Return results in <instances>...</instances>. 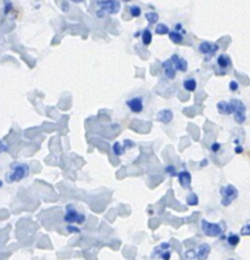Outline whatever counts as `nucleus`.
<instances>
[{"label":"nucleus","instance_id":"b1692460","mask_svg":"<svg viewBox=\"0 0 250 260\" xmlns=\"http://www.w3.org/2000/svg\"><path fill=\"white\" fill-rule=\"evenodd\" d=\"M130 14L134 18L140 17V15H141V8L137 7V5H134V7L130 8Z\"/></svg>","mask_w":250,"mask_h":260},{"label":"nucleus","instance_id":"412c9836","mask_svg":"<svg viewBox=\"0 0 250 260\" xmlns=\"http://www.w3.org/2000/svg\"><path fill=\"white\" fill-rule=\"evenodd\" d=\"M239 243H240V238H239L238 235H235V234H231V235H229V238H228L229 245L233 246V248H235Z\"/></svg>","mask_w":250,"mask_h":260},{"label":"nucleus","instance_id":"f704fd0d","mask_svg":"<svg viewBox=\"0 0 250 260\" xmlns=\"http://www.w3.org/2000/svg\"><path fill=\"white\" fill-rule=\"evenodd\" d=\"M122 2H126V3H129V2H131V0H122Z\"/></svg>","mask_w":250,"mask_h":260},{"label":"nucleus","instance_id":"20e7f679","mask_svg":"<svg viewBox=\"0 0 250 260\" xmlns=\"http://www.w3.org/2000/svg\"><path fill=\"white\" fill-rule=\"evenodd\" d=\"M85 220H86L85 215L78 212V211H76L71 205H69L68 207H66V212L65 215H64V221H65V222L78 223V225H81V223L85 222Z\"/></svg>","mask_w":250,"mask_h":260},{"label":"nucleus","instance_id":"2eb2a0df","mask_svg":"<svg viewBox=\"0 0 250 260\" xmlns=\"http://www.w3.org/2000/svg\"><path fill=\"white\" fill-rule=\"evenodd\" d=\"M217 66L221 70H226L231 66V60L228 55H220L217 57Z\"/></svg>","mask_w":250,"mask_h":260},{"label":"nucleus","instance_id":"4be33fe9","mask_svg":"<svg viewBox=\"0 0 250 260\" xmlns=\"http://www.w3.org/2000/svg\"><path fill=\"white\" fill-rule=\"evenodd\" d=\"M145 18H146V20L150 24H155L158 22V19H159V15L157 13H146Z\"/></svg>","mask_w":250,"mask_h":260},{"label":"nucleus","instance_id":"6e6552de","mask_svg":"<svg viewBox=\"0 0 250 260\" xmlns=\"http://www.w3.org/2000/svg\"><path fill=\"white\" fill-rule=\"evenodd\" d=\"M218 48H220V46H218L217 43L202 42L200 45V47H198V50H200V52L202 53V55L206 56V61H207V58H210L211 56H213L217 52Z\"/></svg>","mask_w":250,"mask_h":260},{"label":"nucleus","instance_id":"a211bd4d","mask_svg":"<svg viewBox=\"0 0 250 260\" xmlns=\"http://www.w3.org/2000/svg\"><path fill=\"white\" fill-rule=\"evenodd\" d=\"M141 40H142V43H144L145 46H149L150 43H151L152 35H151V32H150V29H147V28H146V29L142 30Z\"/></svg>","mask_w":250,"mask_h":260},{"label":"nucleus","instance_id":"f8f14e48","mask_svg":"<svg viewBox=\"0 0 250 260\" xmlns=\"http://www.w3.org/2000/svg\"><path fill=\"white\" fill-rule=\"evenodd\" d=\"M210 251L211 246L208 245V244H202V245H200V248H198L197 253H196V259L206 260L208 258V255H210Z\"/></svg>","mask_w":250,"mask_h":260},{"label":"nucleus","instance_id":"473e14b6","mask_svg":"<svg viewBox=\"0 0 250 260\" xmlns=\"http://www.w3.org/2000/svg\"><path fill=\"white\" fill-rule=\"evenodd\" d=\"M202 161H203V162H202V164H201V167H205L206 164H208V160L205 159V160H202Z\"/></svg>","mask_w":250,"mask_h":260},{"label":"nucleus","instance_id":"0eeeda50","mask_svg":"<svg viewBox=\"0 0 250 260\" xmlns=\"http://www.w3.org/2000/svg\"><path fill=\"white\" fill-rule=\"evenodd\" d=\"M126 104L132 113H141L145 108L144 99H142V96H139V95L127 99Z\"/></svg>","mask_w":250,"mask_h":260},{"label":"nucleus","instance_id":"39448f33","mask_svg":"<svg viewBox=\"0 0 250 260\" xmlns=\"http://www.w3.org/2000/svg\"><path fill=\"white\" fill-rule=\"evenodd\" d=\"M201 229H202L203 234L210 238H217L223 234V228L218 223H212L207 220L201 221Z\"/></svg>","mask_w":250,"mask_h":260},{"label":"nucleus","instance_id":"7c9ffc66","mask_svg":"<svg viewBox=\"0 0 250 260\" xmlns=\"http://www.w3.org/2000/svg\"><path fill=\"white\" fill-rule=\"evenodd\" d=\"M162 258H163V260H169L170 259V253H169V251H167V253L162 254Z\"/></svg>","mask_w":250,"mask_h":260},{"label":"nucleus","instance_id":"f257e3e1","mask_svg":"<svg viewBox=\"0 0 250 260\" xmlns=\"http://www.w3.org/2000/svg\"><path fill=\"white\" fill-rule=\"evenodd\" d=\"M28 174H29V167L27 164H23V162H18V164L12 165V170L8 173L7 179L9 183L20 182Z\"/></svg>","mask_w":250,"mask_h":260},{"label":"nucleus","instance_id":"dca6fc26","mask_svg":"<svg viewBox=\"0 0 250 260\" xmlns=\"http://www.w3.org/2000/svg\"><path fill=\"white\" fill-rule=\"evenodd\" d=\"M183 86H184L185 90L195 91L196 89H197V81H196L193 78L185 79V80L183 81Z\"/></svg>","mask_w":250,"mask_h":260},{"label":"nucleus","instance_id":"4468645a","mask_svg":"<svg viewBox=\"0 0 250 260\" xmlns=\"http://www.w3.org/2000/svg\"><path fill=\"white\" fill-rule=\"evenodd\" d=\"M217 111L223 116H229V114H233V107L228 102L221 101L217 103Z\"/></svg>","mask_w":250,"mask_h":260},{"label":"nucleus","instance_id":"a878e982","mask_svg":"<svg viewBox=\"0 0 250 260\" xmlns=\"http://www.w3.org/2000/svg\"><path fill=\"white\" fill-rule=\"evenodd\" d=\"M132 147H135V142H132L131 140H126V141L123 142L124 151H127L129 149H132Z\"/></svg>","mask_w":250,"mask_h":260},{"label":"nucleus","instance_id":"e433bc0d","mask_svg":"<svg viewBox=\"0 0 250 260\" xmlns=\"http://www.w3.org/2000/svg\"><path fill=\"white\" fill-rule=\"evenodd\" d=\"M230 260H233V259H230Z\"/></svg>","mask_w":250,"mask_h":260},{"label":"nucleus","instance_id":"9d476101","mask_svg":"<svg viewBox=\"0 0 250 260\" xmlns=\"http://www.w3.org/2000/svg\"><path fill=\"white\" fill-rule=\"evenodd\" d=\"M170 60H172V62H173V65H174L175 70H179V71H182V73H185V71H187V69H188L187 60L179 57L178 55H173L172 57H170Z\"/></svg>","mask_w":250,"mask_h":260},{"label":"nucleus","instance_id":"c9c22d12","mask_svg":"<svg viewBox=\"0 0 250 260\" xmlns=\"http://www.w3.org/2000/svg\"><path fill=\"white\" fill-rule=\"evenodd\" d=\"M2 185H3V182H2V180H0V187H2Z\"/></svg>","mask_w":250,"mask_h":260},{"label":"nucleus","instance_id":"c85d7f7f","mask_svg":"<svg viewBox=\"0 0 250 260\" xmlns=\"http://www.w3.org/2000/svg\"><path fill=\"white\" fill-rule=\"evenodd\" d=\"M221 149V145L218 144V142H213L212 145H211V151L212 152H218Z\"/></svg>","mask_w":250,"mask_h":260},{"label":"nucleus","instance_id":"bb28decb","mask_svg":"<svg viewBox=\"0 0 250 260\" xmlns=\"http://www.w3.org/2000/svg\"><path fill=\"white\" fill-rule=\"evenodd\" d=\"M240 234L243 236H250V225H245L241 228L240 230Z\"/></svg>","mask_w":250,"mask_h":260},{"label":"nucleus","instance_id":"2f4dec72","mask_svg":"<svg viewBox=\"0 0 250 260\" xmlns=\"http://www.w3.org/2000/svg\"><path fill=\"white\" fill-rule=\"evenodd\" d=\"M244 151V150H243V147H241V146H236L235 147V152H236V154H241V152H243Z\"/></svg>","mask_w":250,"mask_h":260},{"label":"nucleus","instance_id":"ddd939ff","mask_svg":"<svg viewBox=\"0 0 250 260\" xmlns=\"http://www.w3.org/2000/svg\"><path fill=\"white\" fill-rule=\"evenodd\" d=\"M173 117H174V114H173V112L170 111V109H163V111H160L159 114H158V119H159L162 123L167 124L173 121Z\"/></svg>","mask_w":250,"mask_h":260},{"label":"nucleus","instance_id":"1a4fd4ad","mask_svg":"<svg viewBox=\"0 0 250 260\" xmlns=\"http://www.w3.org/2000/svg\"><path fill=\"white\" fill-rule=\"evenodd\" d=\"M178 180H179L180 187L184 188V189H190L191 183H192V177H191V173L187 170H182V172L178 173Z\"/></svg>","mask_w":250,"mask_h":260},{"label":"nucleus","instance_id":"f3484780","mask_svg":"<svg viewBox=\"0 0 250 260\" xmlns=\"http://www.w3.org/2000/svg\"><path fill=\"white\" fill-rule=\"evenodd\" d=\"M169 38L173 43H177V45H180V43L183 42V35L177 32V30H172V32L169 33Z\"/></svg>","mask_w":250,"mask_h":260},{"label":"nucleus","instance_id":"9b49d317","mask_svg":"<svg viewBox=\"0 0 250 260\" xmlns=\"http://www.w3.org/2000/svg\"><path fill=\"white\" fill-rule=\"evenodd\" d=\"M163 70H164L165 76H167L169 80H173L175 78V74H177V70H175L174 65H173L172 60H167L163 62Z\"/></svg>","mask_w":250,"mask_h":260},{"label":"nucleus","instance_id":"f03ea898","mask_svg":"<svg viewBox=\"0 0 250 260\" xmlns=\"http://www.w3.org/2000/svg\"><path fill=\"white\" fill-rule=\"evenodd\" d=\"M220 193H221V197H223V200H221V205L225 206V207L230 206L231 203H233V201H235L236 198H238V194H239L238 189L231 184L225 185V187L221 188Z\"/></svg>","mask_w":250,"mask_h":260},{"label":"nucleus","instance_id":"aec40b11","mask_svg":"<svg viewBox=\"0 0 250 260\" xmlns=\"http://www.w3.org/2000/svg\"><path fill=\"white\" fill-rule=\"evenodd\" d=\"M112 150H113L114 155H117V156H121V155H123L124 152L123 145H122L121 142H114L113 146H112Z\"/></svg>","mask_w":250,"mask_h":260},{"label":"nucleus","instance_id":"cd10ccee","mask_svg":"<svg viewBox=\"0 0 250 260\" xmlns=\"http://www.w3.org/2000/svg\"><path fill=\"white\" fill-rule=\"evenodd\" d=\"M229 88H230L231 91H236V90H238V89H239L238 81H236V80L230 81V84H229Z\"/></svg>","mask_w":250,"mask_h":260},{"label":"nucleus","instance_id":"c756f323","mask_svg":"<svg viewBox=\"0 0 250 260\" xmlns=\"http://www.w3.org/2000/svg\"><path fill=\"white\" fill-rule=\"evenodd\" d=\"M68 231L70 234H79V233H80V230H79L78 228H74V226H71V225L68 226Z\"/></svg>","mask_w":250,"mask_h":260},{"label":"nucleus","instance_id":"423d86ee","mask_svg":"<svg viewBox=\"0 0 250 260\" xmlns=\"http://www.w3.org/2000/svg\"><path fill=\"white\" fill-rule=\"evenodd\" d=\"M101 12L108 13V14H116L121 9V4L118 0H101L98 2Z\"/></svg>","mask_w":250,"mask_h":260},{"label":"nucleus","instance_id":"5701e85b","mask_svg":"<svg viewBox=\"0 0 250 260\" xmlns=\"http://www.w3.org/2000/svg\"><path fill=\"white\" fill-rule=\"evenodd\" d=\"M187 205L188 206H197L198 205V197L196 193H191L187 197Z\"/></svg>","mask_w":250,"mask_h":260},{"label":"nucleus","instance_id":"393cba45","mask_svg":"<svg viewBox=\"0 0 250 260\" xmlns=\"http://www.w3.org/2000/svg\"><path fill=\"white\" fill-rule=\"evenodd\" d=\"M165 173H168V174L170 175V177H177V169H175L173 165H168L167 168H165Z\"/></svg>","mask_w":250,"mask_h":260},{"label":"nucleus","instance_id":"72a5a7b5","mask_svg":"<svg viewBox=\"0 0 250 260\" xmlns=\"http://www.w3.org/2000/svg\"><path fill=\"white\" fill-rule=\"evenodd\" d=\"M71 2H74V3H81V2H84V0H71Z\"/></svg>","mask_w":250,"mask_h":260},{"label":"nucleus","instance_id":"7ed1b4c3","mask_svg":"<svg viewBox=\"0 0 250 260\" xmlns=\"http://www.w3.org/2000/svg\"><path fill=\"white\" fill-rule=\"evenodd\" d=\"M231 107H233V113H234V118H235L236 123L243 124L246 119V108L244 106V103L239 99H233L230 102Z\"/></svg>","mask_w":250,"mask_h":260},{"label":"nucleus","instance_id":"6ab92c4d","mask_svg":"<svg viewBox=\"0 0 250 260\" xmlns=\"http://www.w3.org/2000/svg\"><path fill=\"white\" fill-rule=\"evenodd\" d=\"M155 32H157V35H159V36H164V35H169L170 30H169V27H168L167 24H163V23H160V24H158L157 28H155Z\"/></svg>","mask_w":250,"mask_h":260}]
</instances>
